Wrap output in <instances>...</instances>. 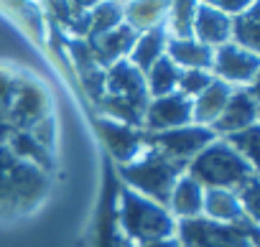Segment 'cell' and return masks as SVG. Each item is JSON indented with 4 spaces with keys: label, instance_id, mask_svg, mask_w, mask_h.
I'll return each instance as SVG.
<instances>
[{
    "label": "cell",
    "instance_id": "cell-1",
    "mask_svg": "<svg viewBox=\"0 0 260 247\" xmlns=\"http://www.w3.org/2000/svg\"><path fill=\"white\" fill-rule=\"evenodd\" d=\"M49 194V173L8 146H0V219H16L39 209Z\"/></svg>",
    "mask_w": 260,
    "mask_h": 247
},
{
    "label": "cell",
    "instance_id": "cell-2",
    "mask_svg": "<svg viewBox=\"0 0 260 247\" xmlns=\"http://www.w3.org/2000/svg\"><path fill=\"white\" fill-rule=\"evenodd\" d=\"M117 224L136 247L176 237V219L164 204H156L122 184L117 189Z\"/></svg>",
    "mask_w": 260,
    "mask_h": 247
},
{
    "label": "cell",
    "instance_id": "cell-3",
    "mask_svg": "<svg viewBox=\"0 0 260 247\" xmlns=\"http://www.w3.org/2000/svg\"><path fill=\"white\" fill-rule=\"evenodd\" d=\"M186 173L204 189L237 191L242 184L257 176V168L250 166L240 153H235L222 138H214L202 153L189 161Z\"/></svg>",
    "mask_w": 260,
    "mask_h": 247
},
{
    "label": "cell",
    "instance_id": "cell-4",
    "mask_svg": "<svg viewBox=\"0 0 260 247\" xmlns=\"http://www.w3.org/2000/svg\"><path fill=\"white\" fill-rule=\"evenodd\" d=\"M186 168L174 163L171 158L161 156L153 148H146L136 161H130L125 166H117V176L122 181V186L133 189L136 194L156 201V204H169L171 189L179 181V176Z\"/></svg>",
    "mask_w": 260,
    "mask_h": 247
},
{
    "label": "cell",
    "instance_id": "cell-5",
    "mask_svg": "<svg viewBox=\"0 0 260 247\" xmlns=\"http://www.w3.org/2000/svg\"><path fill=\"white\" fill-rule=\"evenodd\" d=\"M217 135L204 128V125H184V128H174V130H166V133H153L148 135V148L158 151L161 156L171 158L174 163L179 166H189V161L202 153Z\"/></svg>",
    "mask_w": 260,
    "mask_h": 247
},
{
    "label": "cell",
    "instance_id": "cell-6",
    "mask_svg": "<svg viewBox=\"0 0 260 247\" xmlns=\"http://www.w3.org/2000/svg\"><path fill=\"white\" fill-rule=\"evenodd\" d=\"M97 128H100V138H102L105 148L110 151V156L117 166L136 161L148 148V133L143 128L125 125V122L110 120L105 115L97 117Z\"/></svg>",
    "mask_w": 260,
    "mask_h": 247
},
{
    "label": "cell",
    "instance_id": "cell-7",
    "mask_svg": "<svg viewBox=\"0 0 260 247\" xmlns=\"http://www.w3.org/2000/svg\"><path fill=\"white\" fill-rule=\"evenodd\" d=\"M257 69H260V59H257V54L245 51V49L235 46L232 41H230V44H222V46L214 49L212 74H214V79L227 82L230 87H232V84H247V87H255Z\"/></svg>",
    "mask_w": 260,
    "mask_h": 247
},
{
    "label": "cell",
    "instance_id": "cell-8",
    "mask_svg": "<svg viewBox=\"0 0 260 247\" xmlns=\"http://www.w3.org/2000/svg\"><path fill=\"white\" fill-rule=\"evenodd\" d=\"M252 125H257V94H255V87H242V89L235 87V92L230 94L224 110L209 125V130L217 138H224V135L247 130Z\"/></svg>",
    "mask_w": 260,
    "mask_h": 247
},
{
    "label": "cell",
    "instance_id": "cell-9",
    "mask_svg": "<svg viewBox=\"0 0 260 247\" xmlns=\"http://www.w3.org/2000/svg\"><path fill=\"white\" fill-rule=\"evenodd\" d=\"M191 122H194L191 120V99L184 97L181 92L151 99L143 112V130L148 135L184 128V125H191Z\"/></svg>",
    "mask_w": 260,
    "mask_h": 247
},
{
    "label": "cell",
    "instance_id": "cell-10",
    "mask_svg": "<svg viewBox=\"0 0 260 247\" xmlns=\"http://www.w3.org/2000/svg\"><path fill=\"white\" fill-rule=\"evenodd\" d=\"M117 189L120 184L112 181V171L107 166V186L97 209V222H94V232H92V247H136L130 242L120 224H117Z\"/></svg>",
    "mask_w": 260,
    "mask_h": 247
},
{
    "label": "cell",
    "instance_id": "cell-11",
    "mask_svg": "<svg viewBox=\"0 0 260 247\" xmlns=\"http://www.w3.org/2000/svg\"><path fill=\"white\" fill-rule=\"evenodd\" d=\"M105 94L133 102L141 110H146L151 102L148 87H146V74H141L127 59H120L105 69Z\"/></svg>",
    "mask_w": 260,
    "mask_h": 247
},
{
    "label": "cell",
    "instance_id": "cell-12",
    "mask_svg": "<svg viewBox=\"0 0 260 247\" xmlns=\"http://www.w3.org/2000/svg\"><path fill=\"white\" fill-rule=\"evenodd\" d=\"M136 39H138V31H133L127 23H120L112 31H105V33H97V36H87V46H89L94 61L102 69H107L110 64H115L120 59H127Z\"/></svg>",
    "mask_w": 260,
    "mask_h": 247
},
{
    "label": "cell",
    "instance_id": "cell-13",
    "mask_svg": "<svg viewBox=\"0 0 260 247\" xmlns=\"http://www.w3.org/2000/svg\"><path fill=\"white\" fill-rule=\"evenodd\" d=\"M202 204H204V186L197 184L186 171L179 176V181L174 184L171 189V196H169V204L166 209L171 211V217L176 222L181 219H194V217H202Z\"/></svg>",
    "mask_w": 260,
    "mask_h": 247
},
{
    "label": "cell",
    "instance_id": "cell-14",
    "mask_svg": "<svg viewBox=\"0 0 260 247\" xmlns=\"http://www.w3.org/2000/svg\"><path fill=\"white\" fill-rule=\"evenodd\" d=\"M191 36L209 46V49H217L222 44H230V16L199 3L197 8V16H194V28H191Z\"/></svg>",
    "mask_w": 260,
    "mask_h": 247
},
{
    "label": "cell",
    "instance_id": "cell-15",
    "mask_svg": "<svg viewBox=\"0 0 260 247\" xmlns=\"http://www.w3.org/2000/svg\"><path fill=\"white\" fill-rule=\"evenodd\" d=\"M202 217L219 222V224H240L250 222L237 201L235 191L227 189H204V204H202Z\"/></svg>",
    "mask_w": 260,
    "mask_h": 247
},
{
    "label": "cell",
    "instance_id": "cell-16",
    "mask_svg": "<svg viewBox=\"0 0 260 247\" xmlns=\"http://www.w3.org/2000/svg\"><path fill=\"white\" fill-rule=\"evenodd\" d=\"M232 92H235V87H230L227 82L214 79L199 97H194L191 99V120H194V125L209 128L212 122L219 117V112L224 110V104H227Z\"/></svg>",
    "mask_w": 260,
    "mask_h": 247
},
{
    "label": "cell",
    "instance_id": "cell-17",
    "mask_svg": "<svg viewBox=\"0 0 260 247\" xmlns=\"http://www.w3.org/2000/svg\"><path fill=\"white\" fill-rule=\"evenodd\" d=\"M166 56L179 69H204V72H212L214 49L199 44L197 39H169L166 41Z\"/></svg>",
    "mask_w": 260,
    "mask_h": 247
},
{
    "label": "cell",
    "instance_id": "cell-18",
    "mask_svg": "<svg viewBox=\"0 0 260 247\" xmlns=\"http://www.w3.org/2000/svg\"><path fill=\"white\" fill-rule=\"evenodd\" d=\"M166 13L169 0H133V3L122 6V21L138 33L161 28L166 23Z\"/></svg>",
    "mask_w": 260,
    "mask_h": 247
},
{
    "label": "cell",
    "instance_id": "cell-19",
    "mask_svg": "<svg viewBox=\"0 0 260 247\" xmlns=\"http://www.w3.org/2000/svg\"><path fill=\"white\" fill-rule=\"evenodd\" d=\"M166 41H169V36H166L164 26L138 33L133 49H130V54H127V61L133 64L141 74H146V72L166 54Z\"/></svg>",
    "mask_w": 260,
    "mask_h": 247
},
{
    "label": "cell",
    "instance_id": "cell-20",
    "mask_svg": "<svg viewBox=\"0 0 260 247\" xmlns=\"http://www.w3.org/2000/svg\"><path fill=\"white\" fill-rule=\"evenodd\" d=\"M199 8V0H169V13L164 31L169 39H194V16Z\"/></svg>",
    "mask_w": 260,
    "mask_h": 247
},
{
    "label": "cell",
    "instance_id": "cell-21",
    "mask_svg": "<svg viewBox=\"0 0 260 247\" xmlns=\"http://www.w3.org/2000/svg\"><path fill=\"white\" fill-rule=\"evenodd\" d=\"M230 41L245 51L257 54V3L230 18Z\"/></svg>",
    "mask_w": 260,
    "mask_h": 247
},
{
    "label": "cell",
    "instance_id": "cell-22",
    "mask_svg": "<svg viewBox=\"0 0 260 247\" xmlns=\"http://www.w3.org/2000/svg\"><path fill=\"white\" fill-rule=\"evenodd\" d=\"M176 82H179V66L164 54L148 72H146V87H148V97H166L176 92Z\"/></svg>",
    "mask_w": 260,
    "mask_h": 247
},
{
    "label": "cell",
    "instance_id": "cell-23",
    "mask_svg": "<svg viewBox=\"0 0 260 247\" xmlns=\"http://www.w3.org/2000/svg\"><path fill=\"white\" fill-rule=\"evenodd\" d=\"M122 21V6L117 0H102L100 6H94L89 11V33L87 36H97V33H105V31H112L117 28Z\"/></svg>",
    "mask_w": 260,
    "mask_h": 247
},
{
    "label": "cell",
    "instance_id": "cell-24",
    "mask_svg": "<svg viewBox=\"0 0 260 247\" xmlns=\"http://www.w3.org/2000/svg\"><path fill=\"white\" fill-rule=\"evenodd\" d=\"M212 82H214V74H212V72H204V69H179L176 92H181L184 97L194 99V97H199Z\"/></svg>",
    "mask_w": 260,
    "mask_h": 247
},
{
    "label": "cell",
    "instance_id": "cell-25",
    "mask_svg": "<svg viewBox=\"0 0 260 247\" xmlns=\"http://www.w3.org/2000/svg\"><path fill=\"white\" fill-rule=\"evenodd\" d=\"M235 153H240L250 166L257 168V125L247 128V130H240V133H232V135H224L222 138Z\"/></svg>",
    "mask_w": 260,
    "mask_h": 247
},
{
    "label": "cell",
    "instance_id": "cell-26",
    "mask_svg": "<svg viewBox=\"0 0 260 247\" xmlns=\"http://www.w3.org/2000/svg\"><path fill=\"white\" fill-rule=\"evenodd\" d=\"M199 3H204V6H209V8H214V11L232 18V16L247 11L252 3H257V0H199Z\"/></svg>",
    "mask_w": 260,
    "mask_h": 247
},
{
    "label": "cell",
    "instance_id": "cell-27",
    "mask_svg": "<svg viewBox=\"0 0 260 247\" xmlns=\"http://www.w3.org/2000/svg\"><path fill=\"white\" fill-rule=\"evenodd\" d=\"M69 3V8H74V11H79V13H89L94 6H100L102 0H67Z\"/></svg>",
    "mask_w": 260,
    "mask_h": 247
},
{
    "label": "cell",
    "instance_id": "cell-28",
    "mask_svg": "<svg viewBox=\"0 0 260 247\" xmlns=\"http://www.w3.org/2000/svg\"><path fill=\"white\" fill-rule=\"evenodd\" d=\"M141 247H184L176 237H166V239H156V242H148V244H141Z\"/></svg>",
    "mask_w": 260,
    "mask_h": 247
},
{
    "label": "cell",
    "instance_id": "cell-29",
    "mask_svg": "<svg viewBox=\"0 0 260 247\" xmlns=\"http://www.w3.org/2000/svg\"><path fill=\"white\" fill-rule=\"evenodd\" d=\"M117 3H120V6H122V3H133V0H117Z\"/></svg>",
    "mask_w": 260,
    "mask_h": 247
}]
</instances>
